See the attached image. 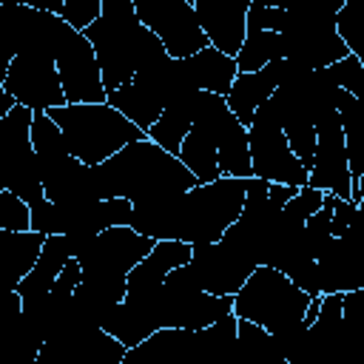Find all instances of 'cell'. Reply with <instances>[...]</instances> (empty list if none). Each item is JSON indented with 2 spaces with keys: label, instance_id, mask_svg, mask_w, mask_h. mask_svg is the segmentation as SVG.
<instances>
[{
  "label": "cell",
  "instance_id": "cell-20",
  "mask_svg": "<svg viewBox=\"0 0 364 364\" xmlns=\"http://www.w3.org/2000/svg\"><path fill=\"white\" fill-rule=\"evenodd\" d=\"M43 245H46V233L40 230H3L0 228V250H3L6 279L11 290L26 273H31V267L37 264L43 253Z\"/></svg>",
  "mask_w": 364,
  "mask_h": 364
},
{
  "label": "cell",
  "instance_id": "cell-12",
  "mask_svg": "<svg viewBox=\"0 0 364 364\" xmlns=\"http://www.w3.org/2000/svg\"><path fill=\"white\" fill-rule=\"evenodd\" d=\"M54 60H57V71H60L63 91H65L68 102H105L108 100L100 60H97L91 40L85 37V31H80L68 23L57 43Z\"/></svg>",
  "mask_w": 364,
  "mask_h": 364
},
{
  "label": "cell",
  "instance_id": "cell-17",
  "mask_svg": "<svg viewBox=\"0 0 364 364\" xmlns=\"http://www.w3.org/2000/svg\"><path fill=\"white\" fill-rule=\"evenodd\" d=\"M253 0H193L199 26L205 28L210 46L236 57L247 34V11Z\"/></svg>",
  "mask_w": 364,
  "mask_h": 364
},
{
  "label": "cell",
  "instance_id": "cell-29",
  "mask_svg": "<svg viewBox=\"0 0 364 364\" xmlns=\"http://www.w3.org/2000/svg\"><path fill=\"white\" fill-rule=\"evenodd\" d=\"M100 11H102V0H65V6H63L60 14H63L74 28L85 31V28L100 17Z\"/></svg>",
  "mask_w": 364,
  "mask_h": 364
},
{
  "label": "cell",
  "instance_id": "cell-6",
  "mask_svg": "<svg viewBox=\"0 0 364 364\" xmlns=\"http://www.w3.org/2000/svg\"><path fill=\"white\" fill-rule=\"evenodd\" d=\"M148 321L154 330L159 327H185V330H202L222 316L233 313V296H216L205 290L196 279V270L191 262L173 267L156 296L148 304Z\"/></svg>",
  "mask_w": 364,
  "mask_h": 364
},
{
  "label": "cell",
  "instance_id": "cell-15",
  "mask_svg": "<svg viewBox=\"0 0 364 364\" xmlns=\"http://www.w3.org/2000/svg\"><path fill=\"white\" fill-rule=\"evenodd\" d=\"M191 264L196 270V279L205 290L216 296H236L239 287L250 279V273L259 267L253 259L230 247L225 239L216 242H196Z\"/></svg>",
  "mask_w": 364,
  "mask_h": 364
},
{
  "label": "cell",
  "instance_id": "cell-10",
  "mask_svg": "<svg viewBox=\"0 0 364 364\" xmlns=\"http://www.w3.org/2000/svg\"><path fill=\"white\" fill-rule=\"evenodd\" d=\"M199 128H205L216 148H219V171L222 176H253V162H250V142H247V125L233 114L228 100L213 91H202V102L193 119Z\"/></svg>",
  "mask_w": 364,
  "mask_h": 364
},
{
  "label": "cell",
  "instance_id": "cell-37",
  "mask_svg": "<svg viewBox=\"0 0 364 364\" xmlns=\"http://www.w3.org/2000/svg\"><path fill=\"white\" fill-rule=\"evenodd\" d=\"M262 6H270V9H287L290 0H259Z\"/></svg>",
  "mask_w": 364,
  "mask_h": 364
},
{
  "label": "cell",
  "instance_id": "cell-4",
  "mask_svg": "<svg viewBox=\"0 0 364 364\" xmlns=\"http://www.w3.org/2000/svg\"><path fill=\"white\" fill-rule=\"evenodd\" d=\"M310 299L313 296L304 287H299L287 273H282L273 264H259L233 296V313L239 318H250L267 327L287 364L310 327L304 321Z\"/></svg>",
  "mask_w": 364,
  "mask_h": 364
},
{
  "label": "cell",
  "instance_id": "cell-1",
  "mask_svg": "<svg viewBox=\"0 0 364 364\" xmlns=\"http://www.w3.org/2000/svg\"><path fill=\"white\" fill-rule=\"evenodd\" d=\"M247 179L219 176L213 182H199L191 191L151 202L134 205L131 228L151 239H182V242H216L236 222L245 208Z\"/></svg>",
  "mask_w": 364,
  "mask_h": 364
},
{
  "label": "cell",
  "instance_id": "cell-38",
  "mask_svg": "<svg viewBox=\"0 0 364 364\" xmlns=\"http://www.w3.org/2000/svg\"><path fill=\"white\" fill-rule=\"evenodd\" d=\"M355 185L361 188V205H364V176H361V179H355Z\"/></svg>",
  "mask_w": 364,
  "mask_h": 364
},
{
  "label": "cell",
  "instance_id": "cell-34",
  "mask_svg": "<svg viewBox=\"0 0 364 364\" xmlns=\"http://www.w3.org/2000/svg\"><path fill=\"white\" fill-rule=\"evenodd\" d=\"M17 105H20V102H17V97H14L11 91H3V88H0V117L11 114Z\"/></svg>",
  "mask_w": 364,
  "mask_h": 364
},
{
  "label": "cell",
  "instance_id": "cell-26",
  "mask_svg": "<svg viewBox=\"0 0 364 364\" xmlns=\"http://www.w3.org/2000/svg\"><path fill=\"white\" fill-rule=\"evenodd\" d=\"M341 245L347 250L355 287H364V205L355 208L350 225L341 230Z\"/></svg>",
  "mask_w": 364,
  "mask_h": 364
},
{
  "label": "cell",
  "instance_id": "cell-23",
  "mask_svg": "<svg viewBox=\"0 0 364 364\" xmlns=\"http://www.w3.org/2000/svg\"><path fill=\"white\" fill-rule=\"evenodd\" d=\"M179 159L191 168V173L199 182H213V179L222 176V171H219V148H216L213 136L205 128H199L196 122H193V128L188 131V136H185V142L179 148Z\"/></svg>",
  "mask_w": 364,
  "mask_h": 364
},
{
  "label": "cell",
  "instance_id": "cell-35",
  "mask_svg": "<svg viewBox=\"0 0 364 364\" xmlns=\"http://www.w3.org/2000/svg\"><path fill=\"white\" fill-rule=\"evenodd\" d=\"M321 299H324V296H313V299H310L307 313H304V321H307V324H313V321H316V316H318V310H321Z\"/></svg>",
  "mask_w": 364,
  "mask_h": 364
},
{
  "label": "cell",
  "instance_id": "cell-30",
  "mask_svg": "<svg viewBox=\"0 0 364 364\" xmlns=\"http://www.w3.org/2000/svg\"><path fill=\"white\" fill-rule=\"evenodd\" d=\"M284 17H287L284 9H270V6H262L259 0H253L250 3V11H247V28L282 31L284 28Z\"/></svg>",
  "mask_w": 364,
  "mask_h": 364
},
{
  "label": "cell",
  "instance_id": "cell-22",
  "mask_svg": "<svg viewBox=\"0 0 364 364\" xmlns=\"http://www.w3.org/2000/svg\"><path fill=\"white\" fill-rule=\"evenodd\" d=\"M336 111L341 117L350 173H353V182H355V179L364 176V102L355 100L350 91H344L338 85L336 88Z\"/></svg>",
  "mask_w": 364,
  "mask_h": 364
},
{
  "label": "cell",
  "instance_id": "cell-19",
  "mask_svg": "<svg viewBox=\"0 0 364 364\" xmlns=\"http://www.w3.org/2000/svg\"><path fill=\"white\" fill-rule=\"evenodd\" d=\"M185 63H188V71H191L196 88H205V91H213L222 97H228V91L239 74L236 57L225 54L216 46H205L202 51L185 57Z\"/></svg>",
  "mask_w": 364,
  "mask_h": 364
},
{
  "label": "cell",
  "instance_id": "cell-24",
  "mask_svg": "<svg viewBox=\"0 0 364 364\" xmlns=\"http://www.w3.org/2000/svg\"><path fill=\"white\" fill-rule=\"evenodd\" d=\"M284 57V43L282 31H267V28H247L245 43L236 54L239 71H259L273 60Z\"/></svg>",
  "mask_w": 364,
  "mask_h": 364
},
{
  "label": "cell",
  "instance_id": "cell-27",
  "mask_svg": "<svg viewBox=\"0 0 364 364\" xmlns=\"http://www.w3.org/2000/svg\"><path fill=\"white\" fill-rule=\"evenodd\" d=\"M0 228L3 230H31V205L9 188H0Z\"/></svg>",
  "mask_w": 364,
  "mask_h": 364
},
{
  "label": "cell",
  "instance_id": "cell-14",
  "mask_svg": "<svg viewBox=\"0 0 364 364\" xmlns=\"http://www.w3.org/2000/svg\"><path fill=\"white\" fill-rule=\"evenodd\" d=\"M307 185L330 191L341 199L353 196V173H350V159H347V142H344V128H341V117H338L336 108H330L316 125V154H313Z\"/></svg>",
  "mask_w": 364,
  "mask_h": 364
},
{
  "label": "cell",
  "instance_id": "cell-11",
  "mask_svg": "<svg viewBox=\"0 0 364 364\" xmlns=\"http://www.w3.org/2000/svg\"><path fill=\"white\" fill-rule=\"evenodd\" d=\"M3 91H11L20 105L31 111H48L54 105H65L63 80L57 71V60L48 51H20L6 68L0 82Z\"/></svg>",
  "mask_w": 364,
  "mask_h": 364
},
{
  "label": "cell",
  "instance_id": "cell-32",
  "mask_svg": "<svg viewBox=\"0 0 364 364\" xmlns=\"http://www.w3.org/2000/svg\"><path fill=\"white\" fill-rule=\"evenodd\" d=\"M299 193V185H284V182H270V199H273V205H279V208H284L293 196Z\"/></svg>",
  "mask_w": 364,
  "mask_h": 364
},
{
  "label": "cell",
  "instance_id": "cell-16",
  "mask_svg": "<svg viewBox=\"0 0 364 364\" xmlns=\"http://www.w3.org/2000/svg\"><path fill=\"white\" fill-rule=\"evenodd\" d=\"M31 139H34V148H37V156H40L46 196L51 199L71 176H77V171L82 168V159H77L71 154V148L63 136V128L46 111H34Z\"/></svg>",
  "mask_w": 364,
  "mask_h": 364
},
{
  "label": "cell",
  "instance_id": "cell-5",
  "mask_svg": "<svg viewBox=\"0 0 364 364\" xmlns=\"http://www.w3.org/2000/svg\"><path fill=\"white\" fill-rule=\"evenodd\" d=\"M60 128L77 159L85 165H100L119 148L136 139H148L136 122H131L119 108L105 102H65L46 111Z\"/></svg>",
  "mask_w": 364,
  "mask_h": 364
},
{
  "label": "cell",
  "instance_id": "cell-18",
  "mask_svg": "<svg viewBox=\"0 0 364 364\" xmlns=\"http://www.w3.org/2000/svg\"><path fill=\"white\" fill-rule=\"evenodd\" d=\"M282 77H284V57L267 63L259 71H239L236 74V80H233V85H230V91H228L225 100L233 108V114L242 119V125L250 128L253 114L259 111L262 102L270 100V94L279 88Z\"/></svg>",
  "mask_w": 364,
  "mask_h": 364
},
{
  "label": "cell",
  "instance_id": "cell-28",
  "mask_svg": "<svg viewBox=\"0 0 364 364\" xmlns=\"http://www.w3.org/2000/svg\"><path fill=\"white\" fill-rule=\"evenodd\" d=\"M327 71L336 80V85H341L344 91H350L355 100L364 102V63L355 54H347V57L330 63Z\"/></svg>",
  "mask_w": 364,
  "mask_h": 364
},
{
  "label": "cell",
  "instance_id": "cell-36",
  "mask_svg": "<svg viewBox=\"0 0 364 364\" xmlns=\"http://www.w3.org/2000/svg\"><path fill=\"white\" fill-rule=\"evenodd\" d=\"M310 3H316L318 9H324V11H333V14H336V11L344 6V0H310Z\"/></svg>",
  "mask_w": 364,
  "mask_h": 364
},
{
  "label": "cell",
  "instance_id": "cell-31",
  "mask_svg": "<svg viewBox=\"0 0 364 364\" xmlns=\"http://www.w3.org/2000/svg\"><path fill=\"white\" fill-rule=\"evenodd\" d=\"M355 208H358V202L336 196V205H333V236H341V230L350 225V219H353Z\"/></svg>",
  "mask_w": 364,
  "mask_h": 364
},
{
  "label": "cell",
  "instance_id": "cell-9",
  "mask_svg": "<svg viewBox=\"0 0 364 364\" xmlns=\"http://www.w3.org/2000/svg\"><path fill=\"white\" fill-rule=\"evenodd\" d=\"M247 142H250V162H253V176L267 179V182H284V185H307L310 171L307 165L293 154L287 134L270 105L262 102L259 111L253 114V122L247 128Z\"/></svg>",
  "mask_w": 364,
  "mask_h": 364
},
{
  "label": "cell",
  "instance_id": "cell-25",
  "mask_svg": "<svg viewBox=\"0 0 364 364\" xmlns=\"http://www.w3.org/2000/svg\"><path fill=\"white\" fill-rule=\"evenodd\" d=\"M336 28L350 54L364 63V0H344V6L336 11Z\"/></svg>",
  "mask_w": 364,
  "mask_h": 364
},
{
  "label": "cell",
  "instance_id": "cell-13",
  "mask_svg": "<svg viewBox=\"0 0 364 364\" xmlns=\"http://www.w3.org/2000/svg\"><path fill=\"white\" fill-rule=\"evenodd\" d=\"M136 17L159 34L171 57H191L210 46L191 0H134Z\"/></svg>",
  "mask_w": 364,
  "mask_h": 364
},
{
  "label": "cell",
  "instance_id": "cell-33",
  "mask_svg": "<svg viewBox=\"0 0 364 364\" xmlns=\"http://www.w3.org/2000/svg\"><path fill=\"white\" fill-rule=\"evenodd\" d=\"M3 3H26V6H34V9H43V11H63L65 0H3Z\"/></svg>",
  "mask_w": 364,
  "mask_h": 364
},
{
  "label": "cell",
  "instance_id": "cell-2",
  "mask_svg": "<svg viewBox=\"0 0 364 364\" xmlns=\"http://www.w3.org/2000/svg\"><path fill=\"white\" fill-rule=\"evenodd\" d=\"M94 168L102 199L125 196L134 205L173 199L191 191L193 185H199L191 168L154 139L128 142L125 148H119L114 156H108Z\"/></svg>",
  "mask_w": 364,
  "mask_h": 364
},
{
  "label": "cell",
  "instance_id": "cell-8",
  "mask_svg": "<svg viewBox=\"0 0 364 364\" xmlns=\"http://www.w3.org/2000/svg\"><path fill=\"white\" fill-rule=\"evenodd\" d=\"M34 111L28 105H17L11 114L0 117V156H3V182L0 188L14 191L28 205L46 199L43 168L31 139Z\"/></svg>",
  "mask_w": 364,
  "mask_h": 364
},
{
  "label": "cell",
  "instance_id": "cell-7",
  "mask_svg": "<svg viewBox=\"0 0 364 364\" xmlns=\"http://www.w3.org/2000/svg\"><path fill=\"white\" fill-rule=\"evenodd\" d=\"M282 28L284 57L301 68H324L350 54L347 43L336 28V14L318 9L310 0H290Z\"/></svg>",
  "mask_w": 364,
  "mask_h": 364
},
{
  "label": "cell",
  "instance_id": "cell-21",
  "mask_svg": "<svg viewBox=\"0 0 364 364\" xmlns=\"http://www.w3.org/2000/svg\"><path fill=\"white\" fill-rule=\"evenodd\" d=\"M108 102H111L114 108H119V111H122L131 122H136L142 131H148V128L159 119V114L165 111V100H162L154 88L142 85L139 80H131V82H125V85L108 91Z\"/></svg>",
  "mask_w": 364,
  "mask_h": 364
},
{
  "label": "cell",
  "instance_id": "cell-3",
  "mask_svg": "<svg viewBox=\"0 0 364 364\" xmlns=\"http://www.w3.org/2000/svg\"><path fill=\"white\" fill-rule=\"evenodd\" d=\"M91 40L105 91H114L134 80V74L168 54L159 34H154L134 9V0H102L100 17L85 28Z\"/></svg>",
  "mask_w": 364,
  "mask_h": 364
}]
</instances>
